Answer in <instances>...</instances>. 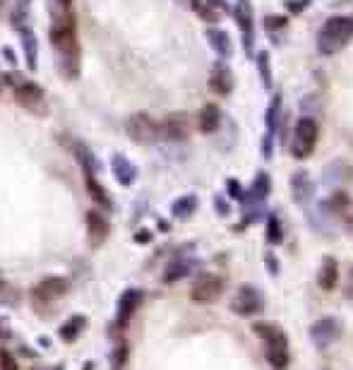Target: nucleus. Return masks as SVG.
<instances>
[{
    "label": "nucleus",
    "mask_w": 353,
    "mask_h": 370,
    "mask_svg": "<svg viewBox=\"0 0 353 370\" xmlns=\"http://www.w3.org/2000/svg\"><path fill=\"white\" fill-rule=\"evenodd\" d=\"M50 43L58 48L60 67L65 72V77H75L80 67V43L77 31H75V15L70 10L58 8L55 22L50 27Z\"/></svg>",
    "instance_id": "nucleus-1"
},
{
    "label": "nucleus",
    "mask_w": 353,
    "mask_h": 370,
    "mask_svg": "<svg viewBox=\"0 0 353 370\" xmlns=\"http://www.w3.org/2000/svg\"><path fill=\"white\" fill-rule=\"evenodd\" d=\"M252 332L262 339L264 359L274 370H286L291 366V349H288V337L279 325L269 322H255Z\"/></svg>",
    "instance_id": "nucleus-2"
},
{
    "label": "nucleus",
    "mask_w": 353,
    "mask_h": 370,
    "mask_svg": "<svg viewBox=\"0 0 353 370\" xmlns=\"http://www.w3.org/2000/svg\"><path fill=\"white\" fill-rule=\"evenodd\" d=\"M353 39V20L351 17H332L325 22L317 36V51L322 55L339 53Z\"/></svg>",
    "instance_id": "nucleus-3"
},
{
    "label": "nucleus",
    "mask_w": 353,
    "mask_h": 370,
    "mask_svg": "<svg viewBox=\"0 0 353 370\" xmlns=\"http://www.w3.org/2000/svg\"><path fill=\"white\" fill-rule=\"evenodd\" d=\"M320 137V128L313 118H298L293 128V137H291V154L295 159H308L315 152V144H317Z\"/></svg>",
    "instance_id": "nucleus-4"
},
{
    "label": "nucleus",
    "mask_w": 353,
    "mask_h": 370,
    "mask_svg": "<svg viewBox=\"0 0 353 370\" xmlns=\"http://www.w3.org/2000/svg\"><path fill=\"white\" fill-rule=\"evenodd\" d=\"M308 334H310V342L315 344V349L325 351V349H330L332 344H337L339 339H342L344 325H342V320L339 317L325 315V317H320L315 325H310Z\"/></svg>",
    "instance_id": "nucleus-5"
},
{
    "label": "nucleus",
    "mask_w": 353,
    "mask_h": 370,
    "mask_svg": "<svg viewBox=\"0 0 353 370\" xmlns=\"http://www.w3.org/2000/svg\"><path fill=\"white\" fill-rule=\"evenodd\" d=\"M125 130H128V135L132 137V140L140 142V144H156L159 140H163L161 123H156L154 118L147 116V114L130 116L128 123H125Z\"/></svg>",
    "instance_id": "nucleus-6"
},
{
    "label": "nucleus",
    "mask_w": 353,
    "mask_h": 370,
    "mask_svg": "<svg viewBox=\"0 0 353 370\" xmlns=\"http://www.w3.org/2000/svg\"><path fill=\"white\" fill-rule=\"evenodd\" d=\"M67 291V281L63 277H46L31 288V303L36 308H48V305L58 303Z\"/></svg>",
    "instance_id": "nucleus-7"
},
{
    "label": "nucleus",
    "mask_w": 353,
    "mask_h": 370,
    "mask_svg": "<svg viewBox=\"0 0 353 370\" xmlns=\"http://www.w3.org/2000/svg\"><path fill=\"white\" fill-rule=\"evenodd\" d=\"M224 279L219 277V274H200L197 279L192 281V288H190V298L192 303L197 305H210L214 303L219 296L224 293Z\"/></svg>",
    "instance_id": "nucleus-8"
},
{
    "label": "nucleus",
    "mask_w": 353,
    "mask_h": 370,
    "mask_svg": "<svg viewBox=\"0 0 353 370\" xmlns=\"http://www.w3.org/2000/svg\"><path fill=\"white\" fill-rule=\"evenodd\" d=\"M231 310L241 317H252L262 310V293L252 286H241L231 300Z\"/></svg>",
    "instance_id": "nucleus-9"
},
{
    "label": "nucleus",
    "mask_w": 353,
    "mask_h": 370,
    "mask_svg": "<svg viewBox=\"0 0 353 370\" xmlns=\"http://www.w3.org/2000/svg\"><path fill=\"white\" fill-rule=\"evenodd\" d=\"M8 82L12 85V92H15L17 102H20L22 106H27L29 111L41 109V106H43V92H41L39 85L27 82V80L17 77V75H10Z\"/></svg>",
    "instance_id": "nucleus-10"
},
{
    "label": "nucleus",
    "mask_w": 353,
    "mask_h": 370,
    "mask_svg": "<svg viewBox=\"0 0 353 370\" xmlns=\"http://www.w3.org/2000/svg\"><path fill=\"white\" fill-rule=\"evenodd\" d=\"M161 133H163V140H171V142L188 140V135H190V118L185 114L168 116L166 121L161 123Z\"/></svg>",
    "instance_id": "nucleus-11"
},
{
    "label": "nucleus",
    "mask_w": 353,
    "mask_h": 370,
    "mask_svg": "<svg viewBox=\"0 0 353 370\" xmlns=\"http://www.w3.org/2000/svg\"><path fill=\"white\" fill-rule=\"evenodd\" d=\"M236 22L243 31V46L248 55H252V31H255V24H252V8H250V0H238L236 3Z\"/></svg>",
    "instance_id": "nucleus-12"
},
{
    "label": "nucleus",
    "mask_w": 353,
    "mask_h": 370,
    "mask_svg": "<svg viewBox=\"0 0 353 370\" xmlns=\"http://www.w3.org/2000/svg\"><path fill=\"white\" fill-rule=\"evenodd\" d=\"M142 303V291H137V288H128V291L123 293L121 300H118V310H116V325L118 327H125V325L130 322V317L135 315L137 305Z\"/></svg>",
    "instance_id": "nucleus-13"
},
{
    "label": "nucleus",
    "mask_w": 353,
    "mask_h": 370,
    "mask_svg": "<svg viewBox=\"0 0 353 370\" xmlns=\"http://www.w3.org/2000/svg\"><path fill=\"white\" fill-rule=\"evenodd\" d=\"M291 192H293V200H295V202H300V205H308V202H310V200H313V192H315L310 175H308L305 171L293 173V178H291Z\"/></svg>",
    "instance_id": "nucleus-14"
},
{
    "label": "nucleus",
    "mask_w": 353,
    "mask_h": 370,
    "mask_svg": "<svg viewBox=\"0 0 353 370\" xmlns=\"http://www.w3.org/2000/svg\"><path fill=\"white\" fill-rule=\"evenodd\" d=\"M339 284V265L334 257H325L322 260V267L317 272V286L322 291H334Z\"/></svg>",
    "instance_id": "nucleus-15"
},
{
    "label": "nucleus",
    "mask_w": 353,
    "mask_h": 370,
    "mask_svg": "<svg viewBox=\"0 0 353 370\" xmlns=\"http://www.w3.org/2000/svg\"><path fill=\"white\" fill-rule=\"evenodd\" d=\"M210 87L212 92L222 94V97H226V94H231L233 89V75L229 67L224 65V62H217L212 70V77H210Z\"/></svg>",
    "instance_id": "nucleus-16"
},
{
    "label": "nucleus",
    "mask_w": 353,
    "mask_h": 370,
    "mask_svg": "<svg viewBox=\"0 0 353 370\" xmlns=\"http://www.w3.org/2000/svg\"><path fill=\"white\" fill-rule=\"evenodd\" d=\"M87 227H89V241L94 246H101L106 241V236H109V222L99 212H89L87 214Z\"/></svg>",
    "instance_id": "nucleus-17"
},
{
    "label": "nucleus",
    "mask_w": 353,
    "mask_h": 370,
    "mask_svg": "<svg viewBox=\"0 0 353 370\" xmlns=\"http://www.w3.org/2000/svg\"><path fill=\"white\" fill-rule=\"evenodd\" d=\"M219 123H222V114H219V109L214 104H207L197 116V128L202 130V133L210 135L219 128Z\"/></svg>",
    "instance_id": "nucleus-18"
},
{
    "label": "nucleus",
    "mask_w": 353,
    "mask_h": 370,
    "mask_svg": "<svg viewBox=\"0 0 353 370\" xmlns=\"http://www.w3.org/2000/svg\"><path fill=\"white\" fill-rule=\"evenodd\" d=\"M85 185L94 202L101 207H111V197H109V192H106V187L101 185V180L97 178V173H85Z\"/></svg>",
    "instance_id": "nucleus-19"
},
{
    "label": "nucleus",
    "mask_w": 353,
    "mask_h": 370,
    "mask_svg": "<svg viewBox=\"0 0 353 370\" xmlns=\"http://www.w3.org/2000/svg\"><path fill=\"white\" fill-rule=\"evenodd\" d=\"M113 173H116V178L121 180L123 185L135 183V178H137V171H135V166H132V161L125 159L123 154L113 156Z\"/></svg>",
    "instance_id": "nucleus-20"
},
{
    "label": "nucleus",
    "mask_w": 353,
    "mask_h": 370,
    "mask_svg": "<svg viewBox=\"0 0 353 370\" xmlns=\"http://www.w3.org/2000/svg\"><path fill=\"white\" fill-rule=\"evenodd\" d=\"M207 39H210L212 48L222 55V58H229L231 55V39H229V34H226L224 29H210L207 31Z\"/></svg>",
    "instance_id": "nucleus-21"
},
{
    "label": "nucleus",
    "mask_w": 353,
    "mask_h": 370,
    "mask_svg": "<svg viewBox=\"0 0 353 370\" xmlns=\"http://www.w3.org/2000/svg\"><path fill=\"white\" fill-rule=\"evenodd\" d=\"M192 8L197 10V15L207 22H217L222 17V5L217 0H192Z\"/></svg>",
    "instance_id": "nucleus-22"
},
{
    "label": "nucleus",
    "mask_w": 353,
    "mask_h": 370,
    "mask_svg": "<svg viewBox=\"0 0 353 370\" xmlns=\"http://www.w3.org/2000/svg\"><path fill=\"white\" fill-rule=\"evenodd\" d=\"M190 269H192V260H175L168 265L166 272H163V281H166V284H173V281L188 277Z\"/></svg>",
    "instance_id": "nucleus-23"
},
{
    "label": "nucleus",
    "mask_w": 353,
    "mask_h": 370,
    "mask_svg": "<svg viewBox=\"0 0 353 370\" xmlns=\"http://www.w3.org/2000/svg\"><path fill=\"white\" fill-rule=\"evenodd\" d=\"M195 210H197V197L195 195H185L173 202V217H178V219H188Z\"/></svg>",
    "instance_id": "nucleus-24"
},
{
    "label": "nucleus",
    "mask_w": 353,
    "mask_h": 370,
    "mask_svg": "<svg viewBox=\"0 0 353 370\" xmlns=\"http://www.w3.org/2000/svg\"><path fill=\"white\" fill-rule=\"evenodd\" d=\"M279 116H281V97H274L267 111V135H276V130H279Z\"/></svg>",
    "instance_id": "nucleus-25"
},
{
    "label": "nucleus",
    "mask_w": 353,
    "mask_h": 370,
    "mask_svg": "<svg viewBox=\"0 0 353 370\" xmlns=\"http://www.w3.org/2000/svg\"><path fill=\"white\" fill-rule=\"evenodd\" d=\"M267 241L272 243V246H281V241H283V227H281L279 217H269L267 219Z\"/></svg>",
    "instance_id": "nucleus-26"
},
{
    "label": "nucleus",
    "mask_w": 353,
    "mask_h": 370,
    "mask_svg": "<svg viewBox=\"0 0 353 370\" xmlns=\"http://www.w3.org/2000/svg\"><path fill=\"white\" fill-rule=\"evenodd\" d=\"M351 205V200H349V195H346V192H334V195L327 200L325 202V207L330 212H337V214H342V212H346V207Z\"/></svg>",
    "instance_id": "nucleus-27"
},
{
    "label": "nucleus",
    "mask_w": 353,
    "mask_h": 370,
    "mask_svg": "<svg viewBox=\"0 0 353 370\" xmlns=\"http://www.w3.org/2000/svg\"><path fill=\"white\" fill-rule=\"evenodd\" d=\"M82 327H85V320H82V317H72L70 322L63 325V327H60V337H63V339H65V342H72L75 337L80 334V330H82Z\"/></svg>",
    "instance_id": "nucleus-28"
},
{
    "label": "nucleus",
    "mask_w": 353,
    "mask_h": 370,
    "mask_svg": "<svg viewBox=\"0 0 353 370\" xmlns=\"http://www.w3.org/2000/svg\"><path fill=\"white\" fill-rule=\"evenodd\" d=\"M269 195V175L267 173H260L252 183V197L255 200H264Z\"/></svg>",
    "instance_id": "nucleus-29"
},
{
    "label": "nucleus",
    "mask_w": 353,
    "mask_h": 370,
    "mask_svg": "<svg viewBox=\"0 0 353 370\" xmlns=\"http://www.w3.org/2000/svg\"><path fill=\"white\" fill-rule=\"evenodd\" d=\"M22 39H24V48H27V62L31 67H34L36 65V43L31 41V36H29L27 29H22Z\"/></svg>",
    "instance_id": "nucleus-30"
},
{
    "label": "nucleus",
    "mask_w": 353,
    "mask_h": 370,
    "mask_svg": "<svg viewBox=\"0 0 353 370\" xmlns=\"http://www.w3.org/2000/svg\"><path fill=\"white\" fill-rule=\"evenodd\" d=\"M0 370H20V366H17V361H15V356H12L8 349L0 351Z\"/></svg>",
    "instance_id": "nucleus-31"
},
{
    "label": "nucleus",
    "mask_w": 353,
    "mask_h": 370,
    "mask_svg": "<svg viewBox=\"0 0 353 370\" xmlns=\"http://www.w3.org/2000/svg\"><path fill=\"white\" fill-rule=\"evenodd\" d=\"M125 359H128V349L121 344V347L113 351V370H121L125 366Z\"/></svg>",
    "instance_id": "nucleus-32"
},
{
    "label": "nucleus",
    "mask_w": 353,
    "mask_h": 370,
    "mask_svg": "<svg viewBox=\"0 0 353 370\" xmlns=\"http://www.w3.org/2000/svg\"><path fill=\"white\" fill-rule=\"evenodd\" d=\"M264 24H267L269 31H274V29L286 27V20H283V17H267V20H264Z\"/></svg>",
    "instance_id": "nucleus-33"
},
{
    "label": "nucleus",
    "mask_w": 353,
    "mask_h": 370,
    "mask_svg": "<svg viewBox=\"0 0 353 370\" xmlns=\"http://www.w3.org/2000/svg\"><path fill=\"white\" fill-rule=\"evenodd\" d=\"M10 337H12V330H10L8 320H5V317H0V342H8Z\"/></svg>",
    "instance_id": "nucleus-34"
},
{
    "label": "nucleus",
    "mask_w": 353,
    "mask_h": 370,
    "mask_svg": "<svg viewBox=\"0 0 353 370\" xmlns=\"http://www.w3.org/2000/svg\"><path fill=\"white\" fill-rule=\"evenodd\" d=\"M260 72H262V82L269 87V67H267V55H260Z\"/></svg>",
    "instance_id": "nucleus-35"
},
{
    "label": "nucleus",
    "mask_w": 353,
    "mask_h": 370,
    "mask_svg": "<svg viewBox=\"0 0 353 370\" xmlns=\"http://www.w3.org/2000/svg\"><path fill=\"white\" fill-rule=\"evenodd\" d=\"M229 192L233 197H243V187H241V183H238V180H229Z\"/></svg>",
    "instance_id": "nucleus-36"
},
{
    "label": "nucleus",
    "mask_w": 353,
    "mask_h": 370,
    "mask_svg": "<svg viewBox=\"0 0 353 370\" xmlns=\"http://www.w3.org/2000/svg\"><path fill=\"white\" fill-rule=\"evenodd\" d=\"M346 300L353 305V269H351V279H349V286H346Z\"/></svg>",
    "instance_id": "nucleus-37"
},
{
    "label": "nucleus",
    "mask_w": 353,
    "mask_h": 370,
    "mask_svg": "<svg viewBox=\"0 0 353 370\" xmlns=\"http://www.w3.org/2000/svg\"><path fill=\"white\" fill-rule=\"evenodd\" d=\"M305 5H308V0H300V3H293V0H288L286 8L288 10H300V8H305Z\"/></svg>",
    "instance_id": "nucleus-38"
},
{
    "label": "nucleus",
    "mask_w": 353,
    "mask_h": 370,
    "mask_svg": "<svg viewBox=\"0 0 353 370\" xmlns=\"http://www.w3.org/2000/svg\"><path fill=\"white\" fill-rule=\"evenodd\" d=\"M267 262H269V272H279V265H276V257L267 255Z\"/></svg>",
    "instance_id": "nucleus-39"
},
{
    "label": "nucleus",
    "mask_w": 353,
    "mask_h": 370,
    "mask_svg": "<svg viewBox=\"0 0 353 370\" xmlns=\"http://www.w3.org/2000/svg\"><path fill=\"white\" fill-rule=\"evenodd\" d=\"M55 3H58V8H63V10H70L72 8V0H55Z\"/></svg>",
    "instance_id": "nucleus-40"
},
{
    "label": "nucleus",
    "mask_w": 353,
    "mask_h": 370,
    "mask_svg": "<svg viewBox=\"0 0 353 370\" xmlns=\"http://www.w3.org/2000/svg\"><path fill=\"white\" fill-rule=\"evenodd\" d=\"M0 92H3V77H0Z\"/></svg>",
    "instance_id": "nucleus-41"
}]
</instances>
